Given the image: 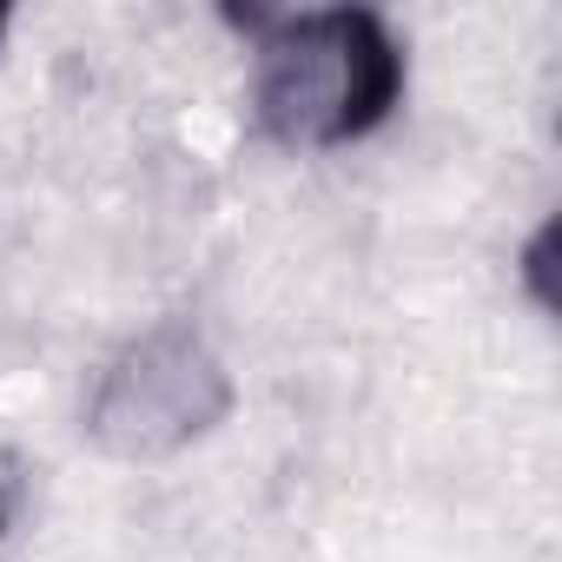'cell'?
Returning <instances> with one entry per match:
<instances>
[{"label": "cell", "instance_id": "obj_1", "mask_svg": "<svg viewBox=\"0 0 562 562\" xmlns=\"http://www.w3.org/2000/svg\"><path fill=\"white\" fill-rule=\"evenodd\" d=\"M404 87V54L364 8L271 21L251 60V106L278 146L325 153L364 139Z\"/></svg>", "mask_w": 562, "mask_h": 562}, {"label": "cell", "instance_id": "obj_2", "mask_svg": "<svg viewBox=\"0 0 562 562\" xmlns=\"http://www.w3.org/2000/svg\"><path fill=\"white\" fill-rule=\"evenodd\" d=\"M232 404L225 364L192 331H146L93 397V437L120 457H166L205 437Z\"/></svg>", "mask_w": 562, "mask_h": 562}, {"label": "cell", "instance_id": "obj_3", "mask_svg": "<svg viewBox=\"0 0 562 562\" xmlns=\"http://www.w3.org/2000/svg\"><path fill=\"white\" fill-rule=\"evenodd\" d=\"M0 27H8V14H0Z\"/></svg>", "mask_w": 562, "mask_h": 562}]
</instances>
